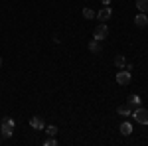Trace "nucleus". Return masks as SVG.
<instances>
[{"label":"nucleus","instance_id":"1","mask_svg":"<svg viewBox=\"0 0 148 146\" xmlns=\"http://www.w3.org/2000/svg\"><path fill=\"white\" fill-rule=\"evenodd\" d=\"M0 132H2V136H6V138H10V136L14 134V121L6 117V119L2 121V128H0Z\"/></svg>","mask_w":148,"mask_h":146},{"label":"nucleus","instance_id":"2","mask_svg":"<svg viewBox=\"0 0 148 146\" xmlns=\"http://www.w3.org/2000/svg\"><path fill=\"white\" fill-rule=\"evenodd\" d=\"M134 121L140 124H148V109H142V107H136V111L132 112Z\"/></svg>","mask_w":148,"mask_h":146},{"label":"nucleus","instance_id":"3","mask_svg":"<svg viewBox=\"0 0 148 146\" xmlns=\"http://www.w3.org/2000/svg\"><path fill=\"white\" fill-rule=\"evenodd\" d=\"M107 36H109V28H107V24H105V22H101L99 26H97V28H95V32H93V38H95V40H99V42H103Z\"/></svg>","mask_w":148,"mask_h":146},{"label":"nucleus","instance_id":"4","mask_svg":"<svg viewBox=\"0 0 148 146\" xmlns=\"http://www.w3.org/2000/svg\"><path fill=\"white\" fill-rule=\"evenodd\" d=\"M111 16H113V10H111V6H105L103 10L97 12V20H99V22H107Z\"/></svg>","mask_w":148,"mask_h":146},{"label":"nucleus","instance_id":"5","mask_svg":"<svg viewBox=\"0 0 148 146\" xmlns=\"http://www.w3.org/2000/svg\"><path fill=\"white\" fill-rule=\"evenodd\" d=\"M130 79H132V77H130V71L126 69V71H121V73L116 75V83H119V85H128Z\"/></svg>","mask_w":148,"mask_h":146},{"label":"nucleus","instance_id":"6","mask_svg":"<svg viewBox=\"0 0 148 146\" xmlns=\"http://www.w3.org/2000/svg\"><path fill=\"white\" fill-rule=\"evenodd\" d=\"M30 126H32V128H38V130H42V128H46V123H44L42 117H32V119H30Z\"/></svg>","mask_w":148,"mask_h":146},{"label":"nucleus","instance_id":"7","mask_svg":"<svg viewBox=\"0 0 148 146\" xmlns=\"http://www.w3.org/2000/svg\"><path fill=\"white\" fill-rule=\"evenodd\" d=\"M134 24H136L138 28H144V26L148 24V16L144 14V12H140V14H138L136 18H134Z\"/></svg>","mask_w":148,"mask_h":146},{"label":"nucleus","instance_id":"8","mask_svg":"<svg viewBox=\"0 0 148 146\" xmlns=\"http://www.w3.org/2000/svg\"><path fill=\"white\" fill-rule=\"evenodd\" d=\"M116 112H119V114H121V117H130V105H128V103H126V105H121V107H119V109H116Z\"/></svg>","mask_w":148,"mask_h":146},{"label":"nucleus","instance_id":"9","mask_svg":"<svg viewBox=\"0 0 148 146\" xmlns=\"http://www.w3.org/2000/svg\"><path fill=\"white\" fill-rule=\"evenodd\" d=\"M89 49H91L93 53H101V51H103V47H101V42H99V40H93L91 44H89Z\"/></svg>","mask_w":148,"mask_h":146},{"label":"nucleus","instance_id":"10","mask_svg":"<svg viewBox=\"0 0 148 146\" xmlns=\"http://www.w3.org/2000/svg\"><path fill=\"white\" fill-rule=\"evenodd\" d=\"M126 103H128L130 107H140V97H138V95H128Z\"/></svg>","mask_w":148,"mask_h":146},{"label":"nucleus","instance_id":"11","mask_svg":"<svg viewBox=\"0 0 148 146\" xmlns=\"http://www.w3.org/2000/svg\"><path fill=\"white\" fill-rule=\"evenodd\" d=\"M130 132H132V124H130V123H123V124H121V134L128 136Z\"/></svg>","mask_w":148,"mask_h":146},{"label":"nucleus","instance_id":"12","mask_svg":"<svg viewBox=\"0 0 148 146\" xmlns=\"http://www.w3.org/2000/svg\"><path fill=\"white\" fill-rule=\"evenodd\" d=\"M136 8L140 12H148V0H136Z\"/></svg>","mask_w":148,"mask_h":146},{"label":"nucleus","instance_id":"13","mask_svg":"<svg viewBox=\"0 0 148 146\" xmlns=\"http://www.w3.org/2000/svg\"><path fill=\"white\" fill-rule=\"evenodd\" d=\"M114 65H116L119 69H123V67L126 65V59H125L123 56H116V57H114Z\"/></svg>","mask_w":148,"mask_h":146},{"label":"nucleus","instance_id":"14","mask_svg":"<svg viewBox=\"0 0 148 146\" xmlns=\"http://www.w3.org/2000/svg\"><path fill=\"white\" fill-rule=\"evenodd\" d=\"M83 18L91 20V18H95V12H93L91 8H83Z\"/></svg>","mask_w":148,"mask_h":146},{"label":"nucleus","instance_id":"15","mask_svg":"<svg viewBox=\"0 0 148 146\" xmlns=\"http://www.w3.org/2000/svg\"><path fill=\"white\" fill-rule=\"evenodd\" d=\"M46 132H47V136H56L57 134V126H53V124H51V126H47Z\"/></svg>","mask_w":148,"mask_h":146},{"label":"nucleus","instance_id":"16","mask_svg":"<svg viewBox=\"0 0 148 146\" xmlns=\"http://www.w3.org/2000/svg\"><path fill=\"white\" fill-rule=\"evenodd\" d=\"M44 144H46V146H56L57 142H56V138H53V136H47V138H46V142H44Z\"/></svg>","mask_w":148,"mask_h":146},{"label":"nucleus","instance_id":"17","mask_svg":"<svg viewBox=\"0 0 148 146\" xmlns=\"http://www.w3.org/2000/svg\"><path fill=\"white\" fill-rule=\"evenodd\" d=\"M103 4H105V6H109V4H111V0H101Z\"/></svg>","mask_w":148,"mask_h":146},{"label":"nucleus","instance_id":"18","mask_svg":"<svg viewBox=\"0 0 148 146\" xmlns=\"http://www.w3.org/2000/svg\"><path fill=\"white\" fill-rule=\"evenodd\" d=\"M0 67H2V57H0Z\"/></svg>","mask_w":148,"mask_h":146}]
</instances>
